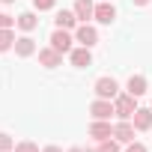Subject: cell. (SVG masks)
<instances>
[{
	"label": "cell",
	"mask_w": 152,
	"mask_h": 152,
	"mask_svg": "<svg viewBox=\"0 0 152 152\" xmlns=\"http://www.w3.org/2000/svg\"><path fill=\"white\" fill-rule=\"evenodd\" d=\"M66 152H87V149H81V146H72V149H66Z\"/></svg>",
	"instance_id": "cell-26"
},
{
	"label": "cell",
	"mask_w": 152,
	"mask_h": 152,
	"mask_svg": "<svg viewBox=\"0 0 152 152\" xmlns=\"http://www.w3.org/2000/svg\"><path fill=\"white\" fill-rule=\"evenodd\" d=\"M57 6V0H33V9L36 12H48V9H54Z\"/></svg>",
	"instance_id": "cell-21"
},
{
	"label": "cell",
	"mask_w": 152,
	"mask_h": 152,
	"mask_svg": "<svg viewBox=\"0 0 152 152\" xmlns=\"http://www.w3.org/2000/svg\"><path fill=\"white\" fill-rule=\"evenodd\" d=\"M15 149V137L6 134V131H0V152H12Z\"/></svg>",
	"instance_id": "cell-20"
},
{
	"label": "cell",
	"mask_w": 152,
	"mask_h": 152,
	"mask_svg": "<svg viewBox=\"0 0 152 152\" xmlns=\"http://www.w3.org/2000/svg\"><path fill=\"white\" fill-rule=\"evenodd\" d=\"M15 54H18L21 60H27V57L39 54V48H36V42H33L30 36H18V39H15Z\"/></svg>",
	"instance_id": "cell-13"
},
{
	"label": "cell",
	"mask_w": 152,
	"mask_h": 152,
	"mask_svg": "<svg viewBox=\"0 0 152 152\" xmlns=\"http://www.w3.org/2000/svg\"><path fill=\"white\" fill-rule=\"evenodd\" d=\"M15 27H21L24 33H33V30L39 27V15H36V12H21V15L15 18Z\"/></svg>",
	"instance_id": "cell-15"
},
{
	"label": "cell",
	"mask_w": 152,
	"mask_h": 152,
	"mask_svg": "<svg viewBox=\"0 0 152 152\" xmlns=\"http://www.w3.org/2000/svg\"><path fill=\"white\" fill-rule=\"evenodd\" d=\"M149 107H152V104H149Z\"/></svg>",
	"instance_id": "cell-30"
},
{
	"label": "cell",
	"mask_w": 152,
	"mask_h": 152,
	"mask_svg": "<svg viewBox=\"0 0 152 152\" xmlns=\"http://www.w3.org/2000/svg\"><path fill=\"white\" fill-rule=\"evenodd\" d=\"M131 122H134L137 131H152V107H137Z\"/></svg>",
	"instance_id": "cell-10"
},
{
	"label": "cell",
	"mask_w": 152,
	"mask_h": 152,
	"mask_svg": "<svg viewBox=\"0 0 152 152\" xmlns=\"http://www.w3.org/2000/svg\"><path fill=\"white\" fill-rule=\"evenodd\" d=\"M125 152H146V146L140 140H131V143H125Z\"/></svg>",
	"instance_id": "cell-22"
},
{
	"label": "cell",
	"mask_w": 152,
	"mask_h": 152,
	"mask_svg": "<svg viewBox=\"0 0 152 152\" xmlns=\"http://www.w3.org/2000/svg\"><path fill=\"white\" fill-rule=\"evenodd\" d=\"M12 152H42V149H39V143H33V140H18Z\"/></svg>",
	"instance_id": "cell-19"
},
{
	"label": "cell",
	"mask_w": 152,
	"mask_h": 152,
	"mask_svg": "<svg viewBox=\"0 0 152 152\" xmlns=\"http://www.w3.org/2000/svg\"><path fill=\"white\" fill-rule=\"evenodd\" d=\"M134 134H137V128H134V122H131V119H119V122L113 125V137H116L119 143H131V140H134Z\"/></svg>",
	"instance_id": "cell-8"
},
{
	"label": "cell",
	"mask_w": 152,
	"mask_h": 152,
	"mask_svg": "<svg viewBox=\"0 0 152 152\" xmlns=\"http://www.w3.org/2000/svg\"><path fill=\"white\" fill-rule=\"evenodd\" d=\"M107 3H110V0H107Z\"/></svg>",
	"instance_id": "cell-29"
},
{
	"label": "cell",
	"mask_w": 152,
	"mask_h": 152,
	"mask_svg": "<svg viewBox=\"0 0 152 152\" xmlns=\"http://www.w3.org/2000/svg\"><path fill=\"white\" fill-rule=\"evenodd\" d=\"M99 24H113V18H116V9H113V3H107V0H102V3H96V15H93Z\"/></svg>",
	"instance_id": "cell-12"
},
{
	"label": "cell",
	"mask_w": 152,
	"mask_h": 152,
	"mask_svg": "<svg viewBox=\"0 0 152 152\" xmlns=\"http://www.w3.org/2000/svg\"><path fill=\"white\" fill-rule=\"evenodd\" d=\"M90 137H93L96 143L113 137V125H110V119H93V122H90Z\"/></svg>",
	"instance_id": "cell-6"
},
{
	"label": "cell",
	"mask_w": 152,
	"mask_h": 152,
	"mask_svg": "<svg viewBox=\"0 0 152 152\" xmlns=\"http://www.w3.org/2000/svg\"><path fill=\"white\" fill-rule=\"evenodd\" d=\"M42 152H63V149H60V146H45Z\"/></svg>",
	"instance_id": "cell-25"
},
{
	"label": "cell",
	"mask_w": 152,
	"mask_h": 152,
	"mask_svg": "<svg viewBox=\"0 0 152 152\" xmlns=\"http://www.w3.org/2000/svg\"><path fill=\"white\" fill-rule=\"evenodd\" d=\"M69 60H72V66L87 69V66H93V51L84 48V45H78V48H72V51H69Z\"/></svg>",
	"instance_id": "cell-9"
},
{
	"label": "cell",
	"mask_w": 152,
	"mask_h": 152,
	"mask_svg": "<svg viewBox=\"0 0 152 152\" xmlns=\"http://www.w3.org/2000/svg\"><path fill=\"white\" fill-rule=\"evenodd\" d=\"M9 48H15V30L12 27L0 30V51H9Z\"/></svg>",
	"instance_id": "cell-17"
},
{
	"label": "cell",
	"mask_w": 152,
	"mask_h": 152,
	"mask_svg": "<svg viewBox=\"0 0 152 152\" xmlns=\"http://www.w3.org/2000/svg\"><path fill=\"white\" fill-rule=\"evenodd\" d=\"M99 152H122V149H119V140L116 137H107V140L99 143Z\"/></svg>",
	"instance_id": "cell-18"
},
{
	"label": "cell",
	"mask_w": 152,
	"mask_h": 152,
	"mask_svg": "<svg viewBox=\"0 0 152 152\" xmlns=\"http://www.w3.org/2000/svg\"><path fill=\"white\" fill-rule=\"evenodd\" d=\"M90 116H93V119H110V116H116L113 102H110V99H96V102L90 104Z\"/></svg>",
	"instance_id": "cell-5"
},
{
	"label": "cell",
	"mask_w": 152,
	"mask_h": 152,
	"mask_svg": "<svg viewBox=\"0 0 152 152\" xmlns=\"http://www.w3.org/2000/svg\"><path fill=\"white\" fill-rule=\"evenodd\" d=\"M6 27H15V18H12V15H3V12H0V30H6Z\"/></svg>",
	"instance_id": "cell-23"
},
{
	"label": "cell",
	"mask_w": 152,
	"mask_h": 152,
	"mask_svg": "<svg viewBox=\"0 0 152 152\" xmlns=\"http://www.w3.org/2000/svg\"><path fill=\"white\" fill-rule=\"evenodd\" d=\"M0 3H15V0H0Z\"/></svg>",
	"instance_id": "cell-27"
},
{
	"label": "cell",
	"mask_w": 152,
	"mask_h": 152,
	"mask_svg": "<svg viewBox=\"0 0 152 152\" xmlns=\"http://www.w3.org/2000/svg\"><path fill=\"white\" fill-rule=\"evenodd\" d=\"M113 110H116V119H131L134 110H137V96L119 93V96L113 99Z\"/></svg>",
	"instance_id": "cell-1"
},
{
	"label": "cell",
	"mask_w": 152,
	"mask_h": 152,
	"mask_svg": "<svg viewBox=\"0 0 152 152\" xmlns=\"http://www.w3.org/2000/svg\"><path fill=\"white\" fill-rule=\"evenodd\" d=\"M75 15H78L81 24H87L96 15V3H93V0H75Z\"/></svg>",
	"instance_id": "cell-14"
},
{
	"label": "cell",
	"mask_w": 152,
	"mask_h": 152,
	"mask_svg": "<svg viewBox=\"0 0 152 152\" xmlns=\"http://www.w3.org/2000/svg\"><path fill=\"white\" fill-rule=\"evenodd\" d=\"M125 93H131V96H143L146 93V78H143V75H131V78H128V84H125Z\"/></svg>",
	"instance_id": "cell-16"
},
{
	"label": "cell",
	"mask_w": 152,
	"mask_h": 152,
	"mask_svg": "<svg viewBox=\"0 0 152 152\" xmlns=\"http://www.w3.org/2000/svg\"><path fill=\"white\" fill-rule=\"evenodd\" d=\"M93 93H96V99H116L119 96V84L110 78V75H104V78H99L96 84H93Z\"/></svg>",
	"instance_id": "cell-2"
},
{
	"label": "cell",
	"mask_w": 152,
	"mask_h": 152,
	"mask_svg": "<svg viewBox=\"0 0 152 152\" xmlns=\"http://www.w3.org/2000/svg\"><path fill=\"white\" fill-rule=\"evenodd\" d=\"M131 3H134V6H149L152 0H131Z\"/></svg>",
	"instance_id": "cell-24"
},
{
	"label": "cell",
	"mask_w": 152,
	"mask_h": 152,
	"mask_svg": "<svg viewBox=\"0 0 152 152\" xmlns=\"http://www.w3.org/2000/svg\"><path fill=\"white\" fill-rule=\"evenodd\" d=\"M72 42H75V36H72V30H60V27H57V30L51 33V39H48V45H51V48H57L60 54H69V51L75 48Z\"/></svg>",
	"instance_id": "cell-3"
},
{
	"label": "cell",
	"mask_w": 152,
	"mask_h": 152,
	"mask_svg": "<svg viewBox=\"0 0 152 152\" xmlns=\"http://www.w3.org/2000/svg\"><path fill=\"white\" fill-rule=\"evenodd\" d=\"M75 42L84 45V48H93L99 42V30L93 24H78V30H75Z\"/></svg>",
	"instance_id": "cell-4"
},
{
	"label": "cell",
	"mask_w": 152,
	"mask_h": 152,
	"mask_svg": "<svg viewBox=\"0 0 152 152\" xmlns=\"http://www.w3.org/2000/svg\"><path fill=\"white\" fill-rule=\"evenodd\" d=\"M63 57H66V54H60V51L51 48V45H48V48H39V63H42L45 69H57V66H63Z\"/></svg>",
	"instance_id": "cell-7"
},
{
	"label": "cell",
	"mask_w": 152,
	"mask_h": 152,
	"mask_svg": "<svg viewBox=\"0 0 152 152\" xmlns=\"http://www.w3.org/2000/svg\"><path fill=\"white\" fill-rule=\"evenodd\" d=\"M54 24L60 27V30H78V15H75V9H63V12H57V18H54Z\"/></svg>",
	"instance_id": "cell-11"
},
{
	"label": "cell",
	"mask_w": 152,
	"mask_h": 152,
	"mask_svg": "<svg viewBox=\"0 0 152 152\" xmlns=\"http://www.w3.org/2000/svg\"><path fill=\"white\" fill-rule=\"evenodd\" d=\"M87 152H99V146H96V149H87Z\"/></svg>",
	"instance_id": "cell-28"
}]
</instances>
